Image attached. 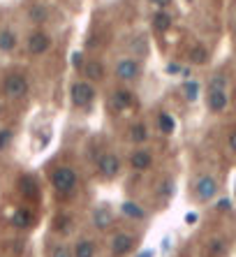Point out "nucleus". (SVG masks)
<instances>
[{
	"label": "nucleus",
	"mask_w": 236,
	"mask_h": 257,
	"mask_svg": "<svg viewBox=\"0 0 236 257\" xmlns=\"http://www.w3.org/2000/svg\"><path fill=\"white\" fill-rule=\"evenodd\" d=\"M51 183L61 195H70L77 188V171L72 167H56L51 174Z\"/></svg>",
	"instance_id": "f257e3e1"
},
{
	"label": "nucleus",
	"mask_w": 236,
	"mask_h": 257,
	"mask_svg": "<svg viewBox=\"0 0 236 257\" xmlns=\"http://www.w3.org/2000/svg\"><path fill=\"white\" fill-rule=\"evenodd\" d=\"M2 90L9 100H21L28 95V79L23 75H7L2 82Z\"/></svg>",
	"instance_id": "f03ea898"
},
{
	"label": "nucleus",
	"mask_w": 236,
	"mask_h": 257,
	"mask_svg": "<svg viewBox=\"0 0 236 257\" xmlns=\"http://www.w3.org/2000/svg\"><path fill=\"white\" fill-rule=\"evenodd\" d=\"M70 97L75 107H90V102L95 100V88L88 82H75L70 88Z\"/></svg>",
	"instance_id": "7ed1b4c3"
},
{
	"label": "nucleus",
	"mask_w": 236,
	"mask_h": 257,
	"mask_svg": "<svg viewBox=\"0 0 236 257\" xmlns=\"http://www.w3.org/2000/svg\"><path fill=\"white\" fill-rule=\"evenodd\" d=\"M218 195V183L213 176H199L195 181V197L199 202H211Z\"/></svg>",
	"instance_id": "20e7f679"
},
{
	"label": "nucleus",
	"mask_w": 236,
	"mask_h": 257,
	"mask_svg": "<svg viewBox=\"0 0 236 257\" xmlns=\"http://www.w3.org/2000/svg\"><path fill=\"white\" fill-rule=\"evenodd\" d=\"M139 63L135 58H121V61L116 63V77L121 79V82H135L137 77H139Z\"/></svg>",
	"instance_id": "39448f33"
},
{
	"label": "nucleus",
	"mask_w": 236,
	"mask_h": 257,
	"mask_svg": "<svg viewBox=\"0 0 236 257\" xmlns=\"http://www.w3.org/2000/svg\"><path fill=\"white\" fill-rule=\"evenodd\" d=\"M97 167H100V174L104 176V178H116L118 171H121V160H118V156H114V153H104V156L100 158Z\"/></svg>",
	"instance_id": "423d86ee"
},
{
	"label": "nucleus",
	"mask_w": 236,
	"mask_h": 257,
	"mask_svg": "<svg viewBox=\"0 0 236 257\" xmlns=\"http://www.w3.org/2000/svg\"><path fill=\"white\" fill-rule=\"evenodd\" d=\"M49 47H51V37H49L47 33H42V30H35V33L28 37V51L33 56H40V54H44V51H49Z\"/></svg>",
	"instance_id": "0eeeda50"
},
{
	"label": "nucleus",
	"mask_w": 236,
	"mask_h": 257,
	"mask_svg": "<svg viewBox=\"0 0 236 257\" xmlns=\"http://www.w3.org/2000/svg\"><path fill=\"white\" fill-rule=\"evenodd\" d=\"M227 107V93H225V88H218V86H211L209 90V109L213 114H220L225 111Z\"/></svg>",
	"instance_id": "6e6552de"
},
{
	"label": "nucleus",
	"mask_w": 236,
	"mask_h": 257,
	"mask_svg": "<svg viewBox=\"0 0 236 257\" xmlns=\"http://www.w3.org/2000/svg\"><path fill=\"white\" fill-rule=\"evenodd\" d=\"M135 248V237L132 234H116L111 241V253L114 255H125Z\"/></svg>",
	"instance_id": "1a4fd4ad"
},
{
	"label": "nucleus",
	"mask_w": 236,
	"mask_h": 257,
	"mask_svg": "<svg viewBox=\"0 0 236 257\" xmlns=\"http://www.w3.org/2000/svg\"><path fill=\"white\" fill-rule=\"evenodd\" d=\"M130 165H132V170H137V171L149 170L151 165H153V156H151V151H135V153L130 156Z\"/></svg>",
	"instance_id": "9d476101"
},
{
	"label": "nucleus",
	"mask_w": 236,
	"mask_h": 257,
	"mask_svg": "<svg viewBox=\"0 0 236 257\" xmlns=\"http://www.w3.org/2000/svg\"><path fill=\"white\" fill-rule=\"evenodd\" d=\"M16 44H19V40H16L14 30H9V28H2V30H0V51L9 54V51H14V49H16Z\"/></svg>",
	"instance_id": "9b49d317"
},
{
	"label": "nucleus",
	"mask_w": 236,
	"mask_h": 257,
	"mask_svg": "<svg viewBox=\"0 0 236 257\" xmlns=\"http://www.w3.org/2000/svg\"><path fill=\"white\" fill-rule=\"evenodd\" d=\"M83 75H86L88 82H100L102 77H104V68H102V63L97 61H88L83 65Z\"/></svg>",
	"instance_id": "f8f14e48"
},
{
	"label": "nucleus",
	"mask_w": 236,
	"mask_h": 257,
	"mask_svg": "<svg viewBox=\"0 0 236 257\" xmlns=\"http://www.w3.org/2000/svg\"><path fill=\"white\" fill-rule=\"evenodd\" d=\"M93 223H95V227H97V230H107L109 225L114 223V216H111V211H109V209H104V206H102V209H97L93 213Z\"/></svg>",
	"instance_id": "ddd939ff"
},
{
	"label": "nucleus",
	"mask_w": 236,
	"mask_h": 257,
	"mask_svg": "<svg viewBox=\"0 0 236 257\" xmlns=\"http://www.w3.org/2000/svg\"><path fill=\"white\" fill-rule=\"evenodd\" d=\"M132 104H135L132 93H128V90H116L114 93V107L118 109V111H125V109H130Z\"/></svg>",
	"instance_id": "4468645a"
},
{
	"label": "nucleus",
	"mask_w": 236,
	"mask_h": 257,
	"mask_svg": "<svg viewBox=\"0 0 236 257\" xmlns=\"http://www.w3.org/2000/svg\"><path fill=\"white\" fill-rule=\"evenodd\" d=\"M121 211H123V216L132 218V220H144V216H146L142 206H139L137 202H130V199H128V202H123V204H121Z\"/></svg>",
	"instance_id": "2eb2a0df"
},
{
	"label": "nucleus",
	"mask_w": 236,
	"mask_h": 257,
	"mask_svg": "<svg viewBox=\"0 0 236 257\" xmlns=\"http://www.w3.org/2000/svg\"><path fill=\"white\" fill-rule=\"evenodd\" d=\"M181 93L185 95V100H188V102H195L197 97H199V82H195V79L183 82L181 84Z\"/></svg>",
	"instance_id": "dca6fc26"
},
{
	"label": "nucleus",
	"mask_w": 236,
	"mask_h": 257,
	"mask_svg": "<svg viewBox=\"0 0 236 257\" xmlns=\"http://www.w3.org/2000/svg\"><path fill=\"white\" fill-rule=\"evenodd\" d=\"M130 139L135 144H144L149 139V128H146L144 123H135V125L130 128Z\"/></svg>",
	"instance_id": "f3484780"
},
{
	"label": "nucleus",
	"mask_w": 236,
	"mask_h": 257,
	"mask_svg": "<svg viewBox=\"0 0 236 257\" xmlns=\"http://www.w3.org/2000/svg\"><path fill=\"white\" fill-rule=\"evenodd\" d=\"M157 128H160L162 135H171V132L176 130V121L167 114V111H162V114L157 116Z\"/></svg>",
	"instance_id": "a211bd4d"
},
{
	"label": "nucleus",
	"mask_w": 236,
	"mask_h": 257,
	"mask_svg": "<svg viewBox=\"0 0 236 257\" xmlns=\"http://www.w3.org/2000/svg\"><path fill=\"white\" fill-rule=\"evenodd\" d=\"M153 26H156L157 30H169V28H171V16H169L167 9H157L156 16H153Z\"/></svg>",
	"instance_id": "6ab92c4d"
},
{
	"label": "nucleus",
	"mask_w": 236,
	"mask_h": 257,
	"mask_svg": "<svg viewBox=\"0 0 236 257\" xmlns=\"http://www.w3.org/2000/svg\"><path fill=\"white\" fill-rule=\"evenodd\" d=\"M75 257H95V244L93 241H88V239L79 241L77 248H75Z\"/></svg>",
	"instance_id": "aec40b11"
},
{
	"label": "nucleus",
	"mask_w": 236,
	"mask_h": 257,
	"mask_svg": "<svg viewBox=\"0 0 236 257\" xmlns=\"http://www.w3.org/2000/svg\"><path fill=\"white\" fill-rule=\"evenodd\" d=\"M206 61H209V51H206L202 44H197V47L190 51V63H195V65H204Z\"/></svg>",
	"instance_id": "412c9836"
},
{
	"label": "nucleus",
	"mask_w": 236,
	"mask_h": 257,
	"mask_svg": "<svg viewBox=\"0 0 236 257\" xmlns=\"http://www.w3.org/2000/svg\"><path fill=\"white\" fill-rule=\"evenodd\" d=\"M12 223L16 225V227H28V225L33 223V218H30V213H28L26 209H19V211H14Z\"/></svg>",
	"instance_id": "4be33fe9"
},
{
	"label": "nucleus",
	"mask_w": 236,
	"mask_h": 257,
	"mask_svg": "<svg viewBox=\"0 0 236 257\" xmlns=\"http://www.w3.org/2000/svg\"><path fill=\"white\" fill-rule=\"evenodd\" d=\"M19 185H21V190H23V195H26V197H35V192H37V188H35V181L30 178V176H23Z\"/></svg>",
	"instance_id": "5701e85b"
},
{
	"label": "nucleus",
	"mask_w": 236,
	"mask_h": 257,
	"mask_svg": "<svg viewBox=\"0 0 236 257\" xmlns=\"http://www.w3.org/2000/svg\"><path fill=\"white\" fill-rule=\"evenodd\" d=\"M30 19H33V21H37V23H42V21L47 19V12H44V7L35 5L33 9H30Z\"/></svg>",
	"instance_id": "b1692460"
},
{
	"label": "nucleus",
	"mask_w": 236,
	"mask_h": 257,
	"mask_svg": "<svg viewBox=\"0 0 236 257\" xmlns=\"http://www.w3.org/2000/svg\"><path fill=\"white\" fill-rule=\"evenodd\" d=\"M51 257H75V255H72V251H70L68 246H54Z\"/></svg>",
	"instance_id": "393cba45"
},
{
	"label": "nucleus",
	"mask_w": 236,
	"mask_h": 257,
	"mask_svg": "<svg viewBox=\"0 0 236 257\" xmlns=\"http://www.w3.org/2000/svg\"><path fill=\"white\" fill-rule=\"evenodd\" d=\"M9 139H12V132H9V130H0V151L7 149Z\"/></svg>",
	"instance_id": "a878e982"
},
{
	"label": "nucleus",
	"mask_w": 236,
	"mask_h": 257,
	"mask_svg": "<svg viewBox=\"0 0 236 257\" xmlns=\"http://www.w3.org/2000/svg\"><path fill=\"white\" fill-rule=\"evenodd\" d=\"M70 225H72V220H70V218H61L56 227H58V232H63V234H65V232H70Z\"/></svg>",
	"instance_id": "bb28decb"
},
{
	"label": "nucleus",
	"mask_w": 236,
	"mask_h": 257,
	"mask_svg": "<svg viewBox=\"0 0 236 257\" xmlns=\"http://www.w3.org/2000/svg\"><path fill=\"white\" fill-rule=\"evenodd\" d=\"M171 190H174V183H171V181H164V183H162V185H160V192H162V195H171Z\"/></svg>",
	"instance_id": "cd10ccee"
},
{
	"label": "nucleus",
	"mask_w": 236,
	"mask_h": 257,
	"mask_svg": "<svg viewBox=\"0 0 236 257\" xmlns=\"http://www.w3.org/2000/svg\"><path fill=\"white\" fill-rule=\"evenodd\" d=\"M151 5L157 7V9H164V7L171 5V0H151Z\"/></svg>",
	"instance_id": "c85d7f7f"
},
{
	"label": "nucleus",
	"mask_w": 236,
	"mask_h": 257,
	"mask_svg": "<svg viewBox=\"0 0 236 257\" xmlns=\"http://www.w3.org/2000/svg\"><path fill=\"white\" fill-rule=\"evenodd\" d=\"M167 72H169V75H185V70H183L181 65H169Z\"/></svg>",
	"instance_id": "c756f323"
},
{
	"label": "nucleus",
	"mask_w": 236,
	"mask_h": 257,
	"mask_svg": "<svg viewBox=\"0 0 236 257\" xmlns=\"http://www.w3.org/2000/svg\"><path fill=\"white\" fill-rule=\"evenodd\" d=\"M211 251H213V253H223V241H213V244H211Z\"/></svg>",
	"instance_id": "7c9ffc66"
},
{
	"label": "nucleus",
	"mask_w": 236,
	"mask_h": 257,
	"mask_svg": "<svg viewBox=\"0 0 236 257\" xmlns=\"http://www.w3.org/2000/svg\"><path fill=\"white\" fill-rule=\"evenodd\" d=\"M213 86L225 88V77H213Z\"/></svg>",
	"instance_id": "2f4dec72"
},
{
	"label": "nucleus",
	"mask_w": 236,
	"mask_h": 257,
	"mask_svg": "<svg viewBox=\"0 0 236 257\" xmlns=\"http://www.w3.org/2000/svg\"><path fill=\"white\" fill-rule=\"evenodd\" d=\"M230 206H232L230 199H220V202H218V209H223V211H227Z\"/></svg>",
	"instance_id": "473e14b6"
},
{
	"label": "nucleus",
	"mask_w": 236,
	"mask_h": 257,
	"mask_svg": "<svg viewBox=\"0 0 236 257\" xmlns=\"http://www.w3.org/2000/svg\"><path fill=\"white\" fill-rule=\"evenodd\" d=\"M72 61H75V65H81V56L75 54V56H72Z\"/></svg>",
	"instance_id": "72a5a7b5"
},
{
	"label": "nucleus",
	"mask_w": 236,
	"mask_h": 257,
	"mask_svg": "<svg viewBox=\"0 0 236 257\" xmlns=\"http://www.w3.org/2000/svg\"><path fill=\"white\" fill-rule=\"evenodd\" d=\"M137 257H153V251H146V253H139Z\"/></svg>",
	"instance_id": "f704fd0d"
},
{
	"label": "nucleus",
	"mask_w": 236,
	"mask_h": 257,
	"mask_svg": "<svg viewBox=\"0 0 236 257\" xmlns=\"http://www.w3.org/2000/svg\"><path fill=\"white\" fill-rule=\"evenodd\" d=\"M232 149L236 151V135H232Z\"/></svg>",
	"instance_id": "c9c22d12"
},
{
	"label": "nucleus",
	"mask_w": 236,
	"mask_h": 257,
	"mask_svg": "<svg viewBox=\"0 0 236 257\" xmlns=\"http://www.w3.org/2000/svg\"><path fill=\"white\" fill-rule=\"evenodd\" d=\"M234 35H236V21H234Z\"/></svg>",
	"instance_id": "e433bc0d"
},
{
	"label": "nucleus",
	"mask_w": 236,
	"mask_h": 257,
	"mask_svg": "<svg viewBox=\"0 0 236 257\" xmlns=\"http://www.w3.org/2000/svg\"><path fill=\"white\" fill-rule=\"evenodd\" d=\"M234 188H236V181H234Z\"/></svg>",
	"instance_id": "4c0bfd02"
}]
</instances>
